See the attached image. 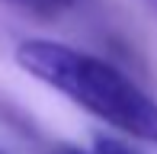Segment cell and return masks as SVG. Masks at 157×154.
<instances>
[{"instance_id":"2","label":"cell","mask_w":157,"mask_h":154,"mask_svg":"<svg viewBox=\"0 0 157 154\" xmlns=\"http://www.w3.org/2000/svg\"><path fill=\"white\" fill-rule=\"evenodd\" d=\"M0 3L13 6V10L26 13V16H32V19L52 23V19H61V16H67V13H74V10H83V6L93 3V0H0Z\"/></svg>"},{"instance_id":"5","label":"cell","mask_w":157,"mask_h":154,"mask_svg":"<svg viewBox=\"0 0 157 154\" xmlns=\"http://www.w3.org/2000/svg\"><path fill=\"white\" fill-rule=\"evenodd\" d=\"M147 6H151V10H157V0H147Z\"/></svg>"},{"instance_id":"3","label":"cell","mask_w":157,"mask_h":154,"mask_svg":"<svg viewBox=\"0 0 157 154\" xmlns=\"http://www.w3.org/2000/svg\"><path fill=\"white\" fill-rule=\"evenodd\" d=\"M87 154H141V151H135L128 141H122V138H116V135H96L93 148Z\"/></svg>"},{"instance_id":"1","label":"cell","mask_w":157,"mask_h":154,"mask_svg":"<svg viewBox=\"0 0 157 154\" xmlns=\"http://www.w3.org/2000/svg\"><path fill=\"white\" fill-rule=\"evenodd\" d=\"M16 64L122 135L157 144V100L112 61L48 39L16 45Z\"/></svg>"},{"instance_id":"4","label":"cell","mask_w":157,"mask_h":154,"mask_svg":"<svg viewBox=\"0 0 157 154\" xmlns=\"http://www.w3.org/2000/svg\"><path fill=\"white\" fill-rule=\"evenodd\" d=\"M48 154H87V151H80V148H74V144H55Z\"/></svg>"},{"instance_id":"6","label":"cell","mask_w":157,"mask_h":154,"mask_svg":"<svg viewBox=\"0 0 157 154\" xmlns=\"http://www.w3.org/2000/svg\"><path fill=\"white\" fill-rule=\"evenodd\" d=\"M0 154H3V151H0Z\"/></svg>"}]
</instances>
